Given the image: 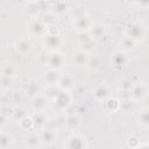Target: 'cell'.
<instances>
[{
  "label": "cell",
  "mask_w": 149,
  "mask_h": 149,
  "mask_svg": "<svg viewBox=\"0 0 149 149\" xmlns=\"http://www.w3.org/2000/svg\"><path fill=\"white\" fill-rule=\"evenodd\" d=\"M127 36L135 40H141L144 36V27L139 22H132L127 26Z\"/></svg>",
  "instance_id": "1"
},
{
  "label": "cell",
  "mask_w": 149,
  "mask_h": 149,
  "mask_svg": "<svg viewBox=\"0 0 149 149\" xmlns=\"http://www.w3.org/2000/svg\"><path fill=\"white\" fill-rule=\"evenodd\" d=\"M68 9V6L64 1L62 0H58L57 2H55L52 5V13L54 14H63L65 10Z\"/></svg>",
  "instance_id": "20"
},
{
  "label": "cell",
  "mask_w": 149,
  "mask_h": 149,
  "mask_svg": "<svg viewBox=\"0 0 149 149\" xmlns=\"http://www.w3.org/2000/svg\"><path fill=\"white\" fill-rule=\"evenodd\" d=\"M129 1H130V2H136V3L139 2V0H129Z\"/></svg>",
  "instance_id": "35"
},
{
  "label": "cell",
  "mask_w": 149,
  "mask_h": 149,
  "mask_svg": "<svg viewBox=\"0 0 149 149\" xmlns=\"http://www.w3.org/2000/svg\"><path fill=\"white\" fill-rule=\"evenodd\" d=\"M107 107H108L112 112H114V111H116V109L120 107V102H119L116 99H109V100L107 101Z\"/></svg>",
  "instance_id": "30"
},
{
  "label": "cell",
  "mask_w": 149,
  "mask_h": 149,
  "mask_svg": "<svg viewBox=\"0 0 149 149\" xmlns=\"http://www.w3.org/2000/svg\"><path fill=\"white\" fill-rule=\"evenodd\" d=\"M121 88L122 91H130V88H133V84L130 80H123L121 84Z\"/></svg>",
  "instance_id": "32"
},
{
  "label": "cell",
  "mask_w": 149,
  "mask_h": 149,
  "mask_svg": "<svg viewBox=\"0 0 149 149\" xmlns=\"http://www.w3.org/2000/svg\"><path fill=\"white\" fill-rule=\"evenodd\" d=\"M47 92H48V93H45V95H47L48 98H50V99H55L56 95L59 93V90H57L54 85H51V87H49V88L47 90Z\"/></svg>",
  "instance_id": "29"
},
{
  "label": "cell",
  "mask_w": 149,
  "mask_h": 149,
  "mask_svg": "<svg viewBox=\"0 0 149 149\" xmlns=\"http://www.w3.org/2000/svg\"><path fill=\"white\" fill-rule=\"evenodd\" d=\"M120 107L125 111V112H129L134 108V105H133V101H130V98L129 99H123L122 102L120 104Z\"/></svg>",
  "instance_id": "27"
},
{
  "label": "cell",
  "mask_w": 149,
  "mask_h": 149,
  "mask_svg": "<svg viewBox=\"0 0 149 149\" xmlns=\"http://www.w3.org/2000/svg\"><path fill=\"white\" fill-rule=\"evenodd\" d=\"M94 97L97 98V99H106L108 95H109V90H108V87L106 86V85H100V86H98L95 90H94Z\"/></svg>",
  "instance_id": "15"
},
{
  "label": "cell",
  "mask_w": 149,
  "mask_h": 149,
  "mask_svg": "<svg viewBox=\"0 0 149 149\" xmlns=\"http://www.w3.org/2000/svg\"><path fill=\"white\" fill-rule=\"evenodd\" d=\"M88 61V57H87V54L84 52V51H78L73 55V63L78 66H81L84 64H86Z\"/></svg>",
  "instance_id": "13"
},
{
  "label": "cell",
  "mask_w": 149,
  "mask_h": 149,
  "mask_svg": "<svg viewBox=\"0 0 149 149\" xmlns=\"http://www.w3.org/2000/svg\"><path fill=\"white\" fill-rule=\"evenodd\" d=\"M33 123H34L33 118H27V116H24V118H22V119L20 120V125H21V127L24 128V129L30 128V127L33 126Z\"/></svg>",
  "instance_id": "28"
},
{
  "label": "cell",
  "mask_w": 149,
  "mask_h": 149,
  "mask_svg": "<svg viewBox=\"0 0 149 149\" xmlns=\"http://www.w3.org/2000/svg\"><path fill=\"white\" fill-rule=\"evenodd\" d=\"M112 63L114 64V66H123L126 63H127V57L123 52L119 51V52H115L112 57Z\"/></svg>",
  "instance_id": "11"
},
{
  "label": "cell",
  "mask_w": 149,
  "mask_h": 149,
  "mask_svg": "<svg viewBox=\"0 0 149 149\" xmlns=\"http://www.w3.org/2000/svg\"><path fill=\"white\" fill-rule=\"evenodd\" d=\"M14 72H15V70H14V68L12 66V65H5L3 68H2V76H7V77H12L13 74H14Z\"/></svg>",
  "instance_id": "31"
},
{
  "label": "cell",
  "mask_w": 149,
  "mask_h": 149,
  "mask_svg": "<svg viewBox=\"0 0 149 149\" xmlns=\"http://www.w3.org/2000/svg\"><path fill=\"white\" fill-rule=\"evenodd\" d=\"M59 79H61V76H59L58 71L55 70V69H51L50 71H48V72L44 74V80H45L48 84H50V85L57 84V83L59 81Z\"/></svg>",
  "instance_id": "6"
},
{
  "label": "cell",
  "mask_w": 149,
  "mask_h": 149,
  "mask_svg": "<svg viewBox=\"0 0 149 149\" xmlns=\"http://www.w3.org/2000/svg\"><path fill=\"white\" fill-rule=\"evenodd\" d=\"M139 121L142 125H149V109H144L139 114Z\"/></svg>",
  "instance_id": "26"
},
{
  "label": "cell",
  "mask_w": 149,
  "mask_h": 149,
  "mask_svg": "<svg viewBox=\"0 0 149 149\" xmlns=\"http://www.w3.org/2000/svg\"><path fill=\"white\" fill-rule=\"evenodd\" d=\"M9 83H10V77H7V76H1V86L2 88L9 86Z\"/></svg>",
  "instance_id": "33"
},
{
  "label": "cell",
  "mask_w": 149,
  "mask_h": 149,
  "mask_svg": "<svg viewBox=\"0 0 149 149\" xmlns=\"http://www.w3.org/2000/svg\"><path fill=\"white\" fill-rule=\"evenodd\" d=\"M42 143V140L41 137H38L36 134H30L26 137L24 140V144L29 148H36V147H40V144Z\"/></svg>",
  "instance_id": "9"
},
{
  "label": "cell",
  "mask_w": 149,
  "mask_h": 149,
  "mask_svg": "<svg viewBox=\"0 0 149 149\" xmlns=\"http://www.w3.org/2000/svg\"><path fill=\"white\" fill-rule=\"evenodd\" d=\"M40 10H41V6H40L38 1H30L28 3V6L26 7V12L31 16L37 15L40 13Z\"/></svg>",
  "instance_id": "17"
},
{
  "label": "cell",
  "mask_w": 149,
  "mask_h": 149,
  "mask_svg": "<svg viewBox=\"0 0 149 149\" xmlns=\"http://www.w3.org/2000/svg\"><path fill=\"white\" fill-rule=\"evenodd\" d=\"M47 102L48 100L44 98V97H41V95H36L34 97V100H33V106H34V109L35 111H43L47 106Z\"/></svg>",
  "instance_id": "12"
},
{
  "label": "cell",
  "mask_w": 149,
  "mask_h": 149,
  "mask_svg": "<svg viewBox=\"0 0 149 149\" xmlns=\"http://www.w3.org/2000/svg\"><path fill=\"white\" fill-rule=\"evenodd\" d=\"M41 140L43 144H51L56 140V133L52 129H45L41 134Z\"/></svg>",
  "instance_id": "7"
},
{
  "label": "cell",
  "mask_w": 149,
  "mask_h": 149,
  "mask_svg": "<svg viewBox=\"0 0 149 149\" xmlns=\"http://www.w3.org/2000/svg\"><path fill=\"white\" fill-rule=\"evenodd\" d=\"M47 116H45V114L44 113H42V111H38L37 113H35L34 114V116H33V121H34V125H36V126H38V127H42V126H44L45 123H47Z\"/></svg>",
  "instance_id": "18"
},
{
  "label": "cell",
  "mask_w": 149,
  "mask_h": 149,
  "mask_svg": "<svg viewBox=\"0 0 149 149\" xmlns=\"http://www.w3.org/2000/svg\"><path fill=\"white\" fill-rule=\"evenodd\" d=\"M134 44H135L134 40H133V38H130L129 36L123 37V38H122V41H121V47H122L125 50H129V49H132V48L134 47Z\"/></svg>",
  "instance_id": "23"
},
{
  "label": "cell",
  "mask_w": 149,
  "mask_h": 149,
  "mask_svg": "<svg viewBox=\"0 0 149 149\" xmlns=\"http://www.w3.org/2000/svg\"><path fill=\"white\" fill-rule=\"evenodd\" d=\"M79 116L78 115H70L66 120H65V125H66V127L68 128H70V129H74V128H77L78 127V125H79Z\"/></svg>",
  "instance_id": "21"
},
{
  "label": "cell",
  "mask_w": 149,
  "mask_h": 149,
  "mask_svg": "<svg viewBox=\"0 0 149 149\" xmlns=\"http://www.w3.org/2000/svg\"><path fill=\"white\" fill-rule=\"evenodd\" d=\"M54 102H55V107H57L58 109H65L70 105L71 98L65 91H59V93L54 99Z\"/></svg>",
  "instance_id": "2"
},
{
  "label": "cell",
  "mask_w": 149,
  "mask_h": 149,
  "mask_svg": "<svg viewBox=\"0 0 149 149\" xmlns=\"http://www.w3.org/2000/svg\"><path fill=\"white\" fill-rule=\"evenodd\" d=\"M38 90H40V87L35 81H29L26 86V93L29 97H36L38 93Z\"/></svg>",
  "instance_id": "19"
},
{
  "label": "cell",
  "mask_w": 149,
  "mask_h": 149,
  "mask_svg": "<svg viewBox=\"0 0 149 149\" xmlns=\"http://www.w3.org/2000/svg\"><path fill=\"white\" fill-rule=\"evenodd\" d=\"M59 43H61V40H59V37H58L56 34H54V35H48V36L44 38V44H45L49 49H55V48H57V47L59 45Z\"/></svg>",
  "instance_id": "10"
},
{
  "label": "cell",
  "mask_w": 149,
  "mask_h": 149,
  "mask_svg": "<svg viewBox=\"0 0 149 149\" xmlns=\"http://www.w3.org/2000/svg\"><path fill=\"white\" fill-rule=\"evenodd\" d=\"M10 136L9 135H7V134H5V133H2L1 134V136H0V147L2 148V149H5V148H8L9 146H10Z\"/></svg>",
  "instance_id": "25"
},
{
  "label": "cell",
  "mask_w": 149,
  "mask_h": 149,
  "mask_svg": "<svg viewBox=\"0 0 149 149\" xmlns=\"http://www.w3.org/2000/svg\"><path fill=\"white\" fill-rule=\"evenodd\" d=\"M76 21H74V24L78 29H86L90 27V19L86 16V15H80V16H77L74 17Z\"/></svg>",
  "instance_id": "14"
},
{
  "label": "cell",
  "mask_w": 149,
  "mask_h": 149,
  "mask_svg": "<svg viewBox=\"0 0 149 149\" xmlns=\"http://www.w3.org/2000/svg\"><path fill=\"white\" fill-rule=\"evenodd\" d=\"M31 31L35 34V35H41V34H43L44 33V30H45V26H44V23L42 22V21H35L33 24H31Z\"/></svg>",
  "instance_id": "22"
},
{
  "label": "cell",
  "mask_w": 149,
  "mask_h": 149,
  "mask_svg": "<svg viewBox=\"0 0 149 149\" xmlns=\"http://www.w3.org/2000/svg\"><path fill=\"white\" fill-rule=\"evenodd\" d=\"M65 63V58L64 56L61 54V52H54L49 56L48 58V64L51 69H55V70H59Z\"/></svg>",
  "instance_id": "3"
},
{
  "label": "cell",
  "mask_w": 149,
  "mask_h": 149,
  "mask_svg": "<svg viewBox=\"0 0 149 149\" xmlns=\"http://www.w3.org/2000/svg\"><path fill=\"white\" fill-rule=\"evenodd\" d=\"M146 93H147L146 86L143 84H137V85L133 86L130 95H132V98L134 100H141V99H143L146 97Z\"/></svg>",
  "instance_id": "5"
},
{
  "label": "cell",
  "mask_w": 149,
  "mask_h": 149,
  "mask_svg": "<svg viewBox=\"0 0 149 149\" xmlns=\"http://www.w3.org/2000/svg\"><path fill=\"white\" fill-rule=\"evenodd\" d=\"M27 1H29V2H30V1H37V0H27Z\"/></svg>",
  "instance_id": "36"
},
{
  "label": "cell",
  "mask_w": 149,
  "mask_h": 149,
  "mask_svg": "<svg viewBox=\"0 0 149 149\" xmlns=\"http://www.w3.org/2000/svg\"><path fill=\"white\" fill-rule=\"evenodd\" d=\"M15 48H16V50L19 52L27 54V52H29L31 50V43L29 41H27V40H21V41H19L16 43V47Z\"/></svg>",
  "instance_id": "16"
},
{
  "label": "cell",
  "mask_w": 149,
  "mask_h": 149,
  "mask_svg": "<svg viewBox=\"0 0 149 149\" xmlns=\"http://www.w3.org/2000/svg\"><path fill=\"white\" fill-rule=\"evenodd\" d=\"M66 147H68V148H71V149L84 148V147H86L85 139L81 137L80 135H72V136H70V137L68 139Z\"/></svg>",
  "instance_id": "4"
},
{
  "label": "cell",
  "mask_w": 149,
  "mask_h": 149,
  "mask_svg": "<svg viewBox=\"0 0 149 149\" xmlns=\"http://www.w3.org/2000/svg\"><path fill=\"white\" fill-rule=\"evenodd\" d=\"M73 83H74V79H73L70 74L61 76V79H59V81H58L59 87H61L62 90H64V91H65V90H69L70 87H72Z\"/></svg>",
  "instance_id": "8"
},
{
  "label": "cell",
  "mask_w": 149,
  "mask_h": 149,
  "mask_svg": "<svg viewBox=\"0 0 149 149\" xmlns=\"http://www.w3.org/2000/svg\"><path fill=\"white\" fill-rule=\"evenodd\" d=\"M105 34V30H104V27L102 26H94L92 27V36L94 38H101Z\"/></svg>",
  "instance_id": "24"
},
{
  "label": "cell",
  "mask_w": 149,
  "mask_h": 149,
  "mask_svg": "<svg viewBox=\"0 0 149 149\" xmlns=\"http://www.w3.org/2000/svg\"><path fill=\"white\" fill-rule=\"evenodd\" d=\"M137 3L143 6V7H147V6H149V0H139Z\"/></svg>",
  "instance_id": "34"
}]
</instances>
